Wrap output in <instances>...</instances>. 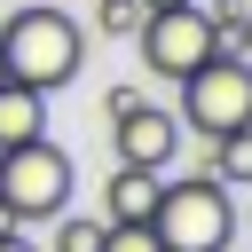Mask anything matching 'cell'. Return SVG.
I'll return each mask as SVG.
<instances>
[{
	"label": "cell",
	"mask_w": 252,
	"mask_h": 252,
	"mask_svg": "<svg viewBox=\"0 0 252 252\" xmlns=\"http://www.w3.org/2000/svg\"><path fill=\"white\" fill-rule=\"evenodd\" d=\"M0 63H8V87H32V94H55L87 71V24H71L63 8L47 0H24L8 24H0Z\"/></svg>",
	"instance_id": "obj_1"
},
{
	"label": "cell",
	"mask_w": 252,
	"mask_h": 252,
	"mask_svg": "<svg viewBox=\"0 0 252 252\" xmlns=\"http://www.w3.org/2000/svg\"><path fill=\"white\" fill-rule=\"evenodd\" d=\"M150 236H158V252H228V236H236V197L197 165V173H181V181L158 189Z\"/></svg>",
	"instance_id": "obj_2"
},
{
	"label": "cell",
	"mask_w": 252,
	"mask_h": 252,
	"mask_svg": "<svg viewBox=\"0 0 252 252\" xmlns=\"http://www.w3.org/2000/svg\"><path fill=\"white\" fill-rule=\"evenodd\" d=\"M0 205H8V220H16V228L71 213V158H63L55 142L0 150Z\"/></svg>",
	"instance_id": "obj_3"
},
{
	"label": "cell",
	"mask_w": 252,
	"mask_h": 252,
	"mask_svg": "<svg viewBox=\"0 0 252 252\" xmlns=\"http://www.w3.org/2000/svg\"><path fill=\"white\" fill-rule=\"evenodd\" d=\"M173 118H181V126H197L205 142L244 134V126H252V63H236V55L197 63V71L181 79V110H173Z\"/></svg>",
	"instance_id": "obj_4"
},
{
	"label": "cell",
	"mask_w": 252,
	"mask_h": 252,
	"mask_svg": "<svg viewBox=\"0 0 252 252\" xmlns=\"http://www.w3.org/2000/svg\"><path fill=\"white\" fill-rule=\"evenodd\" d=\"M134 39H142V63H150L158 79H173V87H181L197 63H213V55H220V32L205 24V8H197V0H189V8H150Z\"/></svg>",
	"instance_id": "obj_5"
},
{
	"label": "cell",
	"mask_w": 252,
	"mask_h": 252,
	"mask_svg": "<svg viewBox=\"0 0 252 252\" xmlns=\"http://www.w3.org/2000/svg\"><path fill=\"white\" fill-rule=\"evenodd\" d=\"M110 150H118V165L165 173V165H173V150H181V118H173V110H158V102H142V110H126V118H110Z\"/></svg>",
	"instance_id": "obj_6"
},
{
	"label": "cell",
	"mask_w": 252,
	"mask_h": 252,
	"mask_svg": "<svg viewBox=\"0 0 252 252\" xmlns=\"http://www.w3.org/2000/svg\"><path fill=\"white\" fill-rule=\"evenodd\" d=\"M158 189H165V173L118 165V173L102 181V228H150V213H158Z\"/></svg>",
	"instance_id": "obj_7"
},
{
	"label": "cell",
	"mask_w": 252,
	"mask_h": 252,
	"mask_svg": "<svg viewBox=\"0 0 252 252\" xmlns=\"http://www.w3.org/2000/svg\"><path fill=\"white\" fill-rule=\"evenodd\" d=\"M24 142H47V94L0 87V150H24Z\"/></svg>",
	"instance_id": "obj_8"
},
{
	"label": "cell",
	"mask_w": 252,
	"mask_h": 252,
	"mask_svg": "<svg viewBox=\"0 0 252 252\" xmlns=\"http://www.w3.org/2000/svg\"><path fill=\"white\" fill-rule=\"evenodd\" d=\"M205 173H213L220 189H252V126H244V134H220L213 158H205Z\"/></svg>",
	"instance_id": "obj_9"
},
{
	"label": "cell",
	"mask_w": 252,
	"mask_h": 252,
	"mask_svg": "<svg viewBox=\"0 0 252 252\" xmlns=\"http://www.w3.org/2000/svg\"><path fill=\"white\" fill-rule=\"evenodd\" d=\"M39 252H102V220H87V213H55V236H47Z\"/></svg>",
	"instance_id": "obj_10"
},
{
	"label": "cell",
	"mask_w": 252,
	"mask_h": 252,
	"mask_svg": "<svg viewBox=\"0 0 252 252\" xmlns=\"http://www.w3.org/2000/svg\"><path fill=\"white\" fill-rule=\"evenodd\" d=\"M142 16H150L142 0H102V8H94V24H102L110 39H134V32H142Z\"/></svg>",
	"instance_id": "obj_11"
},
{
	"label": "cell",
	"mask_w": 252,
	"mask_h": 252,
	"mask_svg": "<svg viewBox=\"0 0 252 252\" xmlns=\"http://www.w3.org/2000/svg\"><path fill=\"white\" fill-rule=\"evenodd\" d=\"M102 252H158L150 228H102Z\"/></svg>",
	"instance_id": "obj_12"
},
{
	"label": "cell",
	"mask_w": 252,
	"mask_h": 252,
	"mask_svg": "<svg viewBox=\"0 0 252 252\" xmlns=\"http://www.w3.org/2000/svg\"><path fill=\"white\" fill-rule=\"evenodd\" d=\"M142 102H150L142 87H110V94H102V118H126V110H142Z\"/></svg>",
	"instance_id": "obj_13"
},
{
	"label": "cell",
	"mask_w": 252,
	"mask_h": 252,
	"mask_svg": "<svg viewBox=\"0 0 252 252\" xmlns=\"http://www.w3.org/2000/svg\"><path fill=\"white\" fill-rule=\"evenodd\" d=\"M220 55H236V63H252V16H244V24H228V32H220Z\"/></svg>",
	"instance_id": "obj_14"
},
{
	"label": "cell",
	"mask_w": 252,
	"mask_h": 252,
	"mask_svg": "<svg viewBox=\"0 0 252 252\" xmlns=\"http://www.w3.org/2000/svg\"><path fill=\"white\" fill-rule=\"evenodd\" d=\"M0 252H39V244H32L24 228H8V236H0Z\"/></svg>",
	"instance_id": "obj_15"
},
{
	"label": "cell",
	"mask_w": 252,
	"mask_h": 252,
	"mask_svg": "<svg viewBox=\"0 0 252 252\" xmlns=\"http://www.w3.org/2000/svg\"><path fill=\"white\" fill-rule=\"evenodd\" d=\"M142 8H189V0H142Z\"/></svg>",
	"instance_id": "obj_16"
},
{
	"label": "cell",
	"mask_w": 252,
	"mask_h": 252,
	"mask_svg": "<svg viewBox=\"0 0 252 252\" xmlns=\"http://www.w3.org/2000/svg\"><path fill=\"white\" fill-rule=\"evenodd\" d=\"M8 228H16V220H8V205H0V236H8Z\"/></svg>",
	"instance_id": "obj_17"
},
{
	"label": "cell",
	"mask_w": 252,
	"mask_h": 252,
	"mask_svg": "<svg viewBox=\"0 0 252 252\" xmlns=\"http://www.w3.org/2000/svg\"><path fill=\"white\" fill-rule=\"evenodd\" d=\"M0 87H8V63H0Z\"/></svg>",
	"instance_id": "obj_18"
},
{
	"label": "cell",
	"mask_w": 252,
	"mask_h": 252,
	"mask_svg": "<svg viewBox=\"0 0 252 252\" xmlns=\"http://www.w3.org/2000/svg\"><path fill=\"white\" fill-rule=\"evenodd\" d=\"M244 220H252V205H244Z\"/></svg>",
	"instance_id": "obj_19"
}]
</instances>
